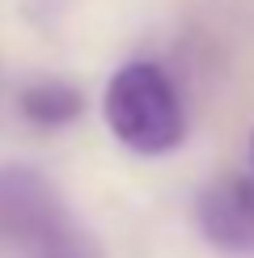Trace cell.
Segmentation results:
<instances>
[{
  "label": "cell",
  "mask_w": 254,
  "mask_h": 258,
  "mask_svg": "<svg viewBox=\"0 0 254 258\" xmlns=\"http://www.w3.org/2000/svg\"><path fill=\"white\" fill-rule=\"evenodd\" d=\"M17 106H21V114H26L30 123H38V127H64V123H72L85 110V98L68 81H34V85L21 89Z\"/></svg>",
  "instance_id": "4"
},
{
  "label": "cell",
  "mask_w": 254,
  "mask_h": 258,
  "mask_svg": "<svg viewBox=\"0 0 254 258\" xmlns=\"http://www.w3.org/2000/svg\"><path fill=\"white\" fill-rule=\"evenodd\" d=\"M68 216L55 186L30 165H0V254H34Z\"/></svg>",
  "instance_id": "2"
},
{
  "label": "cell",
  "mask_w": 254,
  "mask_h": 258,
  "mask_svg": "<svg viewBox=\"0 0 254 258\" xmlns=\"http://www.w3.org/2000/svg\"><path fill=\"white\" fill-rule=\"evenodd\" d=\"M195 224L212 250L254 258V182L237 174L212 182L195 203Z\"/></svg>",
  "instance_id": "3"
},
{
  "label": "cell",
  "mask_w": 254,
  "mask_h": 258,
  "mask_svg": "<svg viewBox=\"0 0 254 258\" xmlns=\"http://www.w3.org/2000/svg\"><path fill=\"white\" fill-rule=\"evenodd\" d=\"M30 258H102V250H98V241H93L72 216H64L55 229L42 237V245Z\"/></svg>",
  "instance_id": "5"
},
{
  "label": "cell",
  "mask_w": 254,
  "mask_h": 258,
  "mask_svg": "<svg viewBox=\"0 0 254 258\" xmlns=\"http://www.w3.org/2000/svg\"><path fill=\"white\" fill-rule=\"evenodd\" d=\"M106 127L140 157L174 153L186 136L182 102L174 93V81L157 63H127L106 85Z\"/></svg>",
  "instance_id": "1"
}]
</instances>
